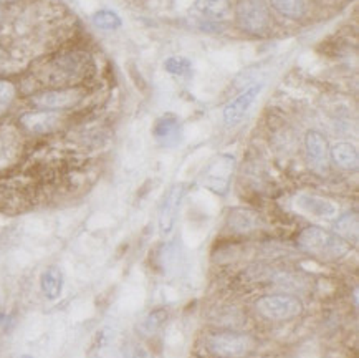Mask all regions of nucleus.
Wrapping results in <instances>:
<instances>
[{"label": "nucleus", "instance_id": "f257e3e1", "mask_svg": "<svg viewBox=\"0 0 359 358\" xmlns=\"http://www.w3.org/2000/svg\"><path fill=\"white\" fill-rule=\"evenodd\" d=\"M297 242L300 249L321 260H339L351 251V244L346 239L318 226L303 229Z\"/></svg>", "mask_w": 359, "mask_h": 358}, {"label": "nucleus", "instance_id": "f03ea898", "mask_svg": "<svg viewBox=\"0 0 359 358\" xmlns=\"http://www.w3.org/2000/svg\"><path fill=\"white\" fill-rule=\"evenodd\" d=\"M253 338L247 333L219 332L207 338V350L217 358H243L253 350Z\"/></svg>", "mask_w": 359, "mask_h": 358}, {"label": "nucleus", "instance_id": "7ed1b4c3", "mask_svg": "<svg viewBox=\"0 0 359 358\" xmlns=\"http://www.w3.org/2000/svg\"><path fill=\"white\" fill-rule=\"evenodd\" d=\"M237 24L250 35H264L270 30L271 17L264 0H241L236 11Z\"/></svg>", "mask_w": 359, "mask_h": 358}, {"label": "nucleus", "instance_id": "20e7f679", "mask_svg": "<svg viewBox=\"0 0 359 358\" xmlns=\"http://www.w3.org/2000/svg\"><path fill=\"white\" fill-rule=\"evenodd\" d=\"M257 312L262 317L269 320H277V322H283V320H292L294 317L302 315L303 304L293 296H265L260 297L255 302Z\"/></svg>", "mask_w": 359, "mask_h": 358}, {"label": "nucleus", "instance_id": "39448f33", "mask_svg": "<svg viewBox=\"0 0 359 358\" xmlns=\"http://www.w3.org/2000/svg\"><path fill=\"white\" fill-rule=\"evenodd\" d=\"M83 91L78 88L68 90H53L45 91V93L35 95L30 100L32 105L36 108L43 110V112H55V110H67L75 107L81 102Z\"/></svg>", "mask_w": 359, "mask_h": 358}, {"label": "nucleus", "instance_id": "423d86ee", "mask_svg": "<svg viewBox=\"0 0 359 358\" xmlns=\"http://www.w3.org/2000/svg\"><path fill=\"white\" fill-rule=\"evenodd\" d=\"M186 194V187L184 185H174L171 190L165 194L163 206L159 211V231L163 236L172 232L174 226H176L179 208H181L182 197Z\"/></svg>", "mask_w": 359, "mask_h": 358}, {"label": "nucleus", "instance_id": "0eeeda50", "mask_svg": "<svg viewBox=\"0 0 359 358\" xmlns=\"http://www.w3.org/2000/svg\"><path fill=\"white\" fill-rule=\"evenodd\" d=\"M305 146H306V156L310 166L315 169L316 173H326L330 168V146L326 138L321 135L320 131L311 130L306 133L305 136Z\"/></svg>", "mask_w": 359, "mask_h": 358}, {"label": "nucleus", "instance_id": "6e6552de", "mask_svg": "<svg viewBox=\"0 0 359 358\" xmlns=\"http://www.w3.org/2000/svg\"><path fill=\"white\" fill-rule=\"evenodd\" d=\"M233 163H236V159L230 154H222L220 158L215 159L210 164V168L207 169L204 176V185L214 192L224 194L229 190V181L233 171Z\"/></svg>", "mask_w": 359, "mask_h": 358}, {"label": "nucleus", "instance_id": "1a4fd4ad", "mask_svg": "<svg viewBox=\"0 0 359 358\" xmlns=\"http://www.w3.org/2000/svg\"><path fill=\"white\" fill-rule=\"evenodd\" d=\"M262 91V85H253L250 88H247L245 91H242L237 98H233L227 107L224 108V121L227 126H233L237 123H241L245 114L248 113V110L253 107L255 100L259 98Z\"/></svg>", "mask_w": 359, "mask_h": 358}, {"label": "nucleus", "instance_id": "9d476101", "mask_svg": "<svg viewBox=\"0 0 359 358\" xmlns=\"http://www.w3.org/2000/svg\"><path fill=\"white\" fill-rule=\"evenodd\" d=\"M153 135L163 146H174L181 140V121L171 113L163 114L154 123Z\"/></svg>", "mask_w": 359, "mask_h": 358}, {"label": "nucleus", "instance_id": "9b49d317", "mask_svg": "<svg viewBox=\"0 0 359 358\" xmlns=\"http://www.w3.org/2000/svg\"><path fill=\"white\" fill-rule=\"evenodd\" d=\"M230 0H196L194 11L202 20L219 22L230 13Z\"/></svg>", "mask_w": 359, "mask_h": 358}, {"label": "nucleus", "instance_id": "f8f14e48", "mask_svg": "<svg viewBox=\"0 0 359 358\" xmlns=\"http://www.w3.org/2000/svg\"><path fill=\"white\" fill-rule=\"evenodd\" d=\"M63 272L58 267H47L40 275V289L43 292V296L50 298V300H55L62 296L63 292Z\"/></svg>", "mask_w": 359, "mask_h": 358}, {"label": "nucleus", "instance_id": "ddd939ff", "mask_svg": "<svg viewBox=\"0 0 359 358\" xmlns=\"http://www.w3.org/2000/svg\"><path fill=\"white\" fill-rule=\"evenodd\" d=\"M22 125L27 130L35 131V133H45L53 130L58 123V117L52 112H39V113H29L24 114L20 118Z\"/></svg>", "mask_w": 359, "mask_h": 358}, {"label": "nucleus", "instance_id": "4468645a", "mask_svg": "<svg viewBox=\"0 0 359 358\" xmlns=\"http://www.w3.org/2000/svg\"><path fill=\"white\" fill-rule=\"evenodd\" d=\"M297 206L305 213L320 216V218H330L336 214V206L333 203L315 196H300L297 199Z\"/></svg>", "mask_w": 359, "mask_h": 358}, {"label": "nucleus", "instance_id": "2eb2a0df", "mask_svg": "<svg viewBox=\"0 0 359 358\" xmlns=\"http://www.w3.org/2000/svg\"><path fill=\"white\" fill-rule=\"evenodd\" d=\"M331 159L343 169H356L359 164V154L356 146L351 143H338L330 151Z\"/></svg>", "mask_w": 359, "mask_h": 358}, {"label": "nucleus", "instance_id": "dca6fc26", "mask_svg": "<svg viewBox=\"0 0 359 358\" xmlns=\"http://www.w3.org/2000/svg\"><path fill=\"white\" fill-rule=\"evenodd\" d=\"M275 11L282 15L298 20L306 13V0H270Z\"/></svg>", "mask_w": 359, "mask_h": 358}, {"label": "nucleus", "instance_id": "f3484780", "mask_svg": "<svg viewBox=\"0 0 359 358\" xmlns=\"http://www.w3.org/2000/svg\"><path fill=\"white\" fill-rule=\"evenodd\" d=\"M91 20L101 30H116L121 27V17L113 11H98Z\"/></svg>", "mask_w": 359, "mask_h": 358}, {"label": "nucleus", "instance_id": "a211bd4d", "mask_svg": "<svg viewBox=\"0 0 359 358\" xmlns=\"http://www.w3.org/2000/svg\"><path fill=\"white\" fill-rule=\"evenodd\" d=\"M336 234L341 237H358V216L356 213H348L341 216L336 223Z\"/></svg>", "mask_w": 359, "mask_h": 358}, {"label": "nucleus", "instance_id": "6ab92c4d", "mask_svg": "<svg viewBox=\"0 0 359 358\" xmlns=\"http://www.w3.org/2000/svg\"><path fill=\"white\" fill-rule=\"evenodd\" d=\"M165 319H168V314H165V310H163V309L153 310L149 315L146 317L144 320H142V329H144V332H147V333H154L156 330L163 327Z\"/></svg>", "mask_w": 359, "mask_h": 358}, {"label": "nucleus", "instance_id": "aec40b11", "mask_svg": "<svg viewBox=\"0 0 359 358\" xmlns=\"http://www.w3.org/2000/svg\"><path fill=\"white\" fill-rule=\"evenodd\" d=\"M191 62L184 57H171L164 62V70L172 75H186L191 70Z\"/></svg>", "mask_w": 359, "mask_h": 358}, {"label": "nucleus", "instance_id": "412c9836", "mask_svg": "<svg viewBox=\"0 0 359 358\" xmlns=\"http://www.w3.org/2000/svg\"><path fill=\"white\" fill-rule=\"evenodd\" d=\"M15 96V86L11 81L0 80V105H8Z\"/></svg>", "mask_w": 359, "mask_h": 358}, {"label": "nucleus", "instance_id": "4be33fe9", "mask_svg": "<svg viewBox=\"0 0 359 358\" xmlns=\"http://www.w3.org/2000/svg\"><path fill=\"white\" fill-rule=\"evenodd\" d=\"M128 358H149L147 357V353L144 350H140V348H136V350H133L130 353V357Z\"/></svg>", "mask_w": 359, "mask_h": 358}, {"label": "nucleus", "instance_id": "5701e85b", "mask_svg": "<svg viewBox=\"0 0 359 358\" xmlns=\"http://www.w3.org/2000/svg\"><path fill=\"white\" fill-rule=\"evenodd\" d=\"M18 358H34L32 355H22V357H18Z\"/></svg>", "mask_w": 359, "mask_h": 358}]
</instances>
